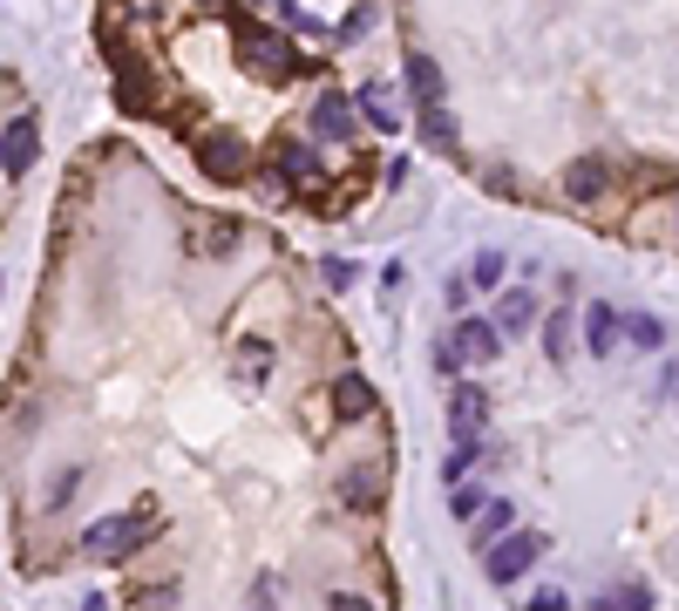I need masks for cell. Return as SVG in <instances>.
I'll list each match as a JSON object with an SVG mask.
<instances>
[{"instance_id":"obj_8","label":"cell","mask_w":679,"mask_h":611,"mask_svg":"<svg viewBox=\"0 0 679 611\" xmlns=\"http://www.w3.org/2000/svg\"><path fill=\"white\" fill-rule=\"evenodd\" d=\"M605 190H612V163L605 156H578L571 171H565V197L571 204H598Z\"/></svg>"},{"instance_id":"obj_26","label":"cell","mask_w":679,"mask_h":611,"mask_svg":"<svg viewBox=\"0 0 679 611\" xmlns=\"http://www.w3.org/2000/svg\"><path fill=\"white\" fill-rule=\"evenodd\" d=\"M469 279H475V293H496V285H503V252H483L469 265Z\"/></svg>"},{"instance_id":"obj_11","label":"cell","mask_w":679,"mask_h":611,"mask_svg":"<svg viewBox=\"0 0 679 611\" xmlns=\"http://www.w3.org/2000/svg\"><path fill=\"white\" fill-rule=\"evenodd\" d=\"M34 156H42V137H34V116H14V122H8V184H28Z\"/></svg>"},{"instance_id":"obj_9","label":"cell","mask_w":679,"mask_h":611,"mask_svg":"<svg viewBox=\"0 0 679 611\" xmlns=\"http://www.w3.org/2000/svg\"><path fill=\"white\" fill-rule=\"evenodd\" d=\"M483 422H490V394L475 381H462L449 394V435H483Z\"/></svg>"},{"instance_id":"obj_7","label":"cell","mask_w":679,"mask_h":611,"mask_svg":"<svg viewBox=\"0 0 679 611\" xmlns=\"http://www.w3.org/2000/svg\"><path fill=\"white\" fill-rule=\"evenodd\" d=\"M449 340L462 347V360H469V367H490V360L503 353V326H496V319H469V313H462Z\"/></svg>"},{"instance_id":"obj_2","label":"cell","mask_w":679,"mask_h":611,"mask_svg":"<svg viewBox=\"0 0 679 611\" xmlns=\"http://www.w3.org/2000/svg\"><path fill=\"white\" fill-rule=\"evenodd\" d=\"M156 530V510H123V516H102V523H89L83 530V550L89 557H123V550H136L143 537Z\"/></svg>"},{"instance_id":"obj_25","label":"cell","mask_w":679,"mask_h":611,"mask_svg":"<svg viewBox=\"0 0 679 611\" xmlns=\"http://www.w3.org/2000/svg\"><path fill=\"white\" fill-rule=\"evenodd\" d=\"M483 489H475V482H456V497H449V510H456V523H475V516H483Z\"/></svg>"},{"instance_id":"obj_19","label":"cell","mask_w":679,"mask_h":611,"mask_svg":"<svg viewBox=\"0 0 679 611\" xmlns=\"http://www.w3.org/2000/svg\"><path fill=\"white\" fill-rule=\"evenodd\" d=\"M625 347H632V353H659V347H666V326H659L653 313H625Z\"/></svg>"},{"instance_id":"obj_4","label":"cell","mask_w":679,"mask_h":611,"mask_svg":"<svg viewBox=\"0 0 679 611\" xmlns=\"http://www.w3.org/2000/svg\"><path fill=\"white\" fill-rule=\"evenodd\" d=\"M544 550H550V537H544V530H510L503 544H490V550H483L490 585H516V578H524V570H530Z\"/></svg>"},{"instance_id":"obj_6","label":"cell","mask_w":679,"mask_h":611,"mask_svg":"<svg viewBox=\"0 0 679 611\" xmlns=\"http://www.w3.org/2000/svg\"><path fill=\"white\" fill-rule=\"evenodd\" d=\"M353 130H361V102H353L347 89H327L313 102V137L319 143H353Z\"/></svg>"},{"instance_id":"obj_18","label":"cell","mask_w":679,"mask_h":611,"mask_svg":"<svg viewBox=\"0 0 679 611\" xmlns=\"http://www.w3.org/2000/svg\"><path fill=\"white\" fill-rule=\"evenodd\" d=\"M190 231H197V252H205V259H224V252H231V238H238V225H231V218H190Z\"/></svg>"},{"instance_id":"obj_27","label":"cell","mask_w":679,"mask_h":611,"mask_svg":"<svg viewBox=\"0 0 679 611\" xmlns=\"http://www.w3.org/2000/svg\"><path fill=\"white\" fill-rule=\"evenodd\" d=\"M278 14H286V28H293V34H327V21H313L299 0H278Z\"/></svg>"},{"instance_id":"obj_17","label":"cell","mask_w":679,"mask_h":611,"mask_svg":"<svg viewBox=\"0 0 679 611\" xmlns=\"http://www.w3.org/2000/svg\"><path fill=\"white\" fill-rule=\"evenodd\" d=\"M415 130H421V143H428V150H449V156H456V116H449L442 102H421Z\"/></svg>"},{"instance_id":"obj_12","label":"cell","mask_w":679,"mask_h":611,"mask_svg":"<svg viewBox=\"0 0 679 611\" xmlns=\"http://www.w3.org/2000/svg\"><path fill=\"white\" fill-rule=\"evenodd\" d=\"M618 340H625V313L618 306H584V347L605 360V353H618Z\"/></svg>"},{"instance_id":"obj_24","label":"cell","mask_w":679,"mask_h":611,"mask_svg":"<svg viewBox=\"0 0 679 611\" xmlns=\"http://www.w3.org/2000/svg\"><path fill=\"white\" fill-rule=\"evenodd\" d=\"M591 611H653V591H646V585H625V591H612V598H598Z\"/></svg>"},{"instance_id":"obj_23","label":"cell","mask_w":679,"mask_h":611,"mask_svg":"<svg viewBox=\"0 0 679 611\" xmlns=\"http://www.w3.org/2000/svg\"><path fill=\"white\" fill-rule=\"evenodd\" d=\"M475 462H483V435H456V456L442 462V476H449V482H469Z\"/></svg>"},{"instance_id":"obj_31","label":"cell","mask_w":679,"mask_h":611,"mask_svg":"<svg viewBox=\"0 0 679 611\" xmlns=\"http://www.w3.org/2000/svg\"><path fill=\"white\" fill-rule=\"evenodd\" d=\"M75 489H83V469H62V476L48 482V503H68V497H75Z\"/></svg>"},{"instance_id":"obj_10","label":"cell","mask_w":679,"mask_h":611,"mask_svg":"<svg viewBox=\"0 0 679 611\" xmlns=\"http://www.w3.org/2000/svg\"><path fill=\"white\" fill-rule=\"evenodd\" d=\"M340 497H347L353 510H381V497H387V462H361V469H347V476H340Z\"/></svg>"},{"instance_id":"obj_32","label":"cell","mask_w":679,"mask_h":611,"mask_svg":"<svg viewBox=\"0 0 679 611\" xmlns=\"http://www.w3.org/2000/svg\"><path fill=\"white\" fill-rule=\"evenodd\" d=\"M530 611H571V598H565V591H537Z\"/></svg>"},{"instance_id":"obj_22","label":"cell","mask_w":679,"mask_h":611,"mask_svg":"<svg viewBox=\"0 0 679 611\" xmlns=\"http://www.w3.org/2000/svg\"><path fill=\"white\" fill-rule=\"evenodd\" d=\"M544 353H550V367H565V360H571V306L544 319Z\"/></svg>"},{"instance_id":"obj_34","label":"cell","mask_w":679,"mask_h":611,"mask_svg":"<svg viewBox=\"0 0 679 611\" xmlns=\"http://www.w3.org/2000/svg\"><path fill=\"white\" fill-rule=\"evenodd\" d=\"M197 8H205V14H224V0H197Z\"/></svg>"},{"instance_id":"obj_1","label":"cell","mask_w":679,"mask_h":611,"mask_svg":"<svg viewBox=\"0 0 679 611\" xmlns=\"http://www.w3.org/2000/svg\"><path fill=\"white\" fill-rule=\"evenodd\" d=\"M238 62L245 68H259L265 81H286V75H299V48L278 28H265V21H238Z\"/></svg>"},{"instance_id":"obj_21","label":"cell","mask_w":679,"mask_h":611,"mask_svg":"<svg viewBox=\"0 0 679 611\" xmlns=\"http://www.w3.org/2000/svg\"><path fill=\"white\" fill-rule=\"evenodd\" d=\"M231 367H238V381H245V388H259V381L272 374V347H265V340H245Z\"/></svg>"},{"instance_id":"obj_16","label":"cell","mask_w":679,"mask_h":611,"mask_svg":"<svg viewBox=\"0 0 679 611\" xmlns=\"http://www.w3.org/2000/svg\"><path fill=\"white\" fill-rule=\"evenodd\" d=\"M496 326H503V334H524V326H537V299L524 293V285H503V293H496Z\"/></svg>"},{"instance_id":"obj_28","label":"cell","mask_w":679,"mask_h":611,"mask_svg":"<svg viewBox=\"0 0 679 611\" xmlns=\"http://www.w3.org/2000/svg\"><path fill=\"white\" fill-rule=\"evenodd\" d=\"M319 279H327V285H333V293H347V285H353V279H361V272H353V259H327V265H319Z\"/></svg>"},{"instance_id":"obj_3","label":"cell","mask_w":679,"mask_h":611,"mask_svg":"<svg viewBox=\"0 0 679 611\" xmlns=\"http://www.w3.org/2000/svg\"><path fill=\"white\" fill-rule=\"evenodd\" d=\"M190 156H197V171H205L211 184L245 177V163H252V150H245V137H238V130H197Z\"/></svg>"},{"instance_id":"obj_5","label":"cell","mask_w":679,"mask_h":611,"mask_svg":"<svg viewBox=\"0 0 679 611\" xmlns=\"http://www.w3.org/2000/svg\"><path fill=\"white\" fill-rule=\"evenodd\" d=\"M313 184H327V171H319V150H313V143H278V156H272V177H265V197L313 190Z\"/></svg>"},{"instance_id":"obj_30","label":"cell","mask_w":679,"mask_h":611,"mask_svg":"<svg viewBox=\"0 0 679 611\" xmlns=\"http://www.w3.org/2000/svg\"><path fill=\"white\" fill-rule=\"evenodd\" d=\"M368 28H374V8H353V14H347V21H340L333 34H340V41H361Z\"/></svg>"},{"instance_id":"obj_33","label":"cell","mask_w":679,"mask_h":611,"mask_svg":"<svg viewBox=\"0 0 679 611\" xmlns=\"http://www.w3.org/2000/svg\"><path fill=\"white\" fill-rule=\"evenodd\" d=\"M327 611H374V604H368V598H353V591H333V598H327Z\"/></svg>"},{"instance_id":"obj_20","label":"cell","mask_w":679,"mask_h":611,"mask_svg":"<svg viewBox=\"0 0 679 611\" xmlns=\"http://www.w3.org/2000/svg\"><path fill=\"white\" fill-rule=\"evenodd\" d=\"M353 102H361V116H368V130H381V137H394V130H402V116L387 109V96L374 89V81H368V89H353Z\"/></svg>"},{"instance_id":"obj_15","label":"cell","mask_w":679,"mask_h":611,"mask_svg":"<svg viewBox=\"0 0 679 611\" xmlns=\"http://www.w3.org/2000/svg\"><path fill=\"white\" fill-rule=\"evenodd\" d=\"M510 530H516V503H503V497H490V503H483V516H475V523H469V537H475V544H483V550H490V544H503V537H510Z\"/></svg>"},{"instance_id":"obj_14","label":"cell","mask_w":679,"mask_h":611,"mask_svg":"<svg viewBox=\"0 0 679 611\" xmlns=\"http://www.w3.org/2000/svg\"><path fill=\"white\" fill-rule=\"evenodd\" d=\"M327 394H333V415H340V422H361V415H374V388H368L361 374H340Z\"/></svg>"},{"instance_id":"obj_13","label":"cell","mask_w":679,"mask_h":611,"mask_svg":"<svg viewBox=\"0 0 679 611\" xmlns=\"http://www.w3.org/2000/svg\"><path fill=\"white\" fill-rule=\"evenodd\" d=\"M402 81H408L415 102H442V96H449V75H442V62H435V55H408Z\"/></svg>"},{"instance_id":"obj_29","label":"cell","mask_w":679,"mask_h":611,"mask_svg":"<svg viewBox=\"0 0 679 611\" xmlns=\"http://www.w3.org/2000/svg\"><path fill=\"white\" fill-rule=\"evenodd\" d=\"M442 293H449V313H456V319H462V306H469V299H475V279H469V272H456V279H449V285H442Z\"/></svg>"}]
</instances>
